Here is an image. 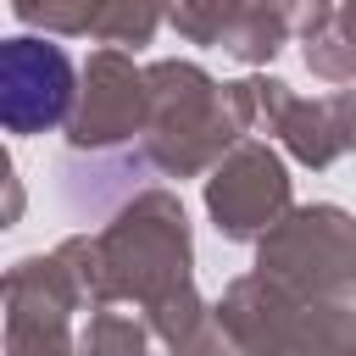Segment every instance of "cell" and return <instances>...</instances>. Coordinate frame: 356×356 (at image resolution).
<instances>
[{"label":"cell","mask_w":356,"mask_h":356,"mask_svg":"<svg viewBox=\"0 0 356 356\" xmlns=\"http://www.w3.org/2000/svg\"><path fill=\"white\" fill-rule=\"evenodd\" d=\"M72 106V67L56 44L11 39L0 50V117L11 134H33L61 122Z\"/></svg>","instance_id":"6da1fadb"}]
</instances>
